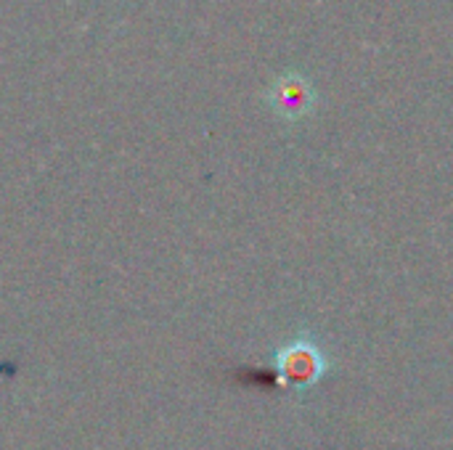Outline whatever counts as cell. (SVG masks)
Here are the masks:
<instances>
[{"instance_id":"cell-1","label":"cell","mask_w":453,"mask_h":450,"mask_svg":"<svg viewBox=\"0 0 453 450\" xmlns=\"http://www.w3.org/2000/svg\"><path fill=\"white\" fill-rule=\"evenodd\" d=\"M268 103L279 117L300 119L313 106V88L308 85V80L303 74L287 72L268 88Z\"/></svg>"}]
</instances>
